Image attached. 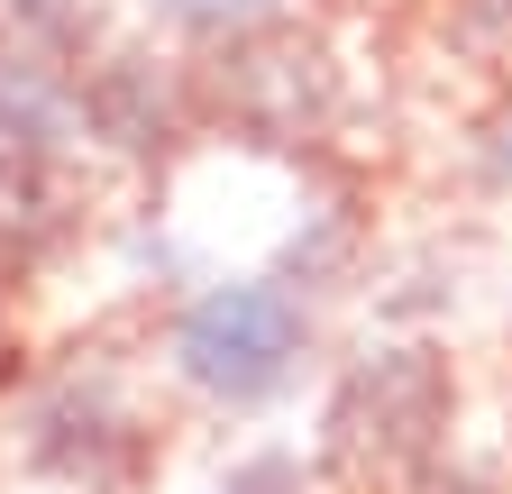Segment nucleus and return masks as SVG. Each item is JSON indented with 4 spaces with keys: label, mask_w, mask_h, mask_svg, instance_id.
<instances>
[{
    "label": "nucleus",
    "mask_w": 512,
    "mask_h": 494,
    "mask_svg": "<svg viewBox=\"0 0 512 494\" xmlns=\"http://www.w3.org/2000/svg\"><path fill=\"white\" fill-rule=\"evenodd\" d=\"M439 412H448V376L421 357V348H394L348 376V394L330 403V430H339V458H421L439 440Z\"/></svg>",
    "instance_id": "f03ea898"
},
{
    "label": "nucleus",
    "mask_w": 512,
    "mask_h": 494,
    "mask_svg": "<svg viewBox=\"0 0 512 494\" xmlns=\"http://www.w3.org/2000/svg\"><path fill=\"white\" fill-rule=\"evenodd\" d=\"M266 10H275V0H174V19H192V28H247Z\"/></svg>",
    "instance_id": "7ed1b4c3"
},
{
    "label": "nucleus",
    "mask_w": 512,
    "mask_h": 494,
    "mask_svg": "<svg viewBox=\"0 0 512 494\" xmlns=\"http://www.w3.org/2000/svg\"><path fill=\"white\" fill-rule=\"evenodd\" d=\"M302 348V312L275 293V284H211L202 302L183 312L174 330V357L202 394H229V403H256L284 385V366Z\"/></svg>",
    "instance_id": "f257e3e1"
},
{
    "label": "nucleus",
    "mask_w": 512,
    "mask_h": 494,
    "mask_svg": "<svg viewBox=\"0 0 512 494\" xmlns=\"http://www.w3.org/2000/svg\"><path fill=\"white\" fill-rule=\"evenodd\" d=\"M284 485H293V467H284V458H256V467H247L229 494H284Z\"/></svg>",
    "instance_id": "20e7f679"
}]
</instances>
